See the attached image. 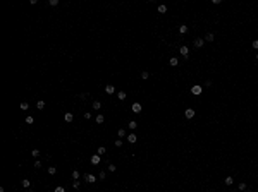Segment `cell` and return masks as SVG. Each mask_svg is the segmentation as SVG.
<instances>
[{
    "label": "cell",
    "instance_id": "26",
    "mask_svg": "<svg viewBox=\"0 0 258 192\" xmlns=\"http://www.w3.org/2000/svg\"><path fill=\"white\" fill-rule=\"evenodd\" d=\"M19 106H21V110H28V108H29V105H28L26 101H23V103L19 105Z\"/></svg>",
    "mask_w": 258,
    "mask_h": 192
},
{
    "label": "cell",
    "instance_id": "6",
    "mask_svg": "<svg viewBox=\"0 0 258 192\" xmlns=\"http://www.w3.org/2000/svg\"><path fill=\"white\" fill-rule=\"evenodd\" d=\"M136 141H138V137H136V134H134V132H131V134H129V136H127V142H131V144H134Z\"/></svg>",
    "mask_w": 258,
    "mask_h": 192
},
{
    "label": "cell",
    "instance_id": "30",
    "mask_svg": "<svg viewBox=\"0 0 258 192\" xmlns=\"http://www.w3.org/2000/svg\"><path fill=\"white\" fill-rule=\"evenodd\" d=\"M141 77H143V79H148V77H150V74H148L146 70H143V72H141Z\"/></svg>",
    "mask_w": 258,
    "mask_h": 192
},
{
    "label": "cell",
    "instance_id": "4",
    "mask_svg": "<svg viewBox=\"0 0 258 192\" xmlns=\"http://www.w3.org/2000/svg\"><path fill=\"white\" fill-rule=\"evenodd\" d=\"M105 93H107V94H114V93H115L114 84H107V86H105Z\"/></svg>",
    "mask_w": 258,
    "mask_h": 192
},
{
    "label": "cell",
    "instance_id": "34",
    "mask_svg": "<svg viewBox=\"0 0 258 192\" xmlns=\"http://www.w3.org/2000/svg\"><path fill=\"white\" fill-rule=\"evenodd\" d=\"M72 187L77 189V187H79V180H74V182H72Z\"/></svg>",
    "mask_w": 258,
    "mask_h": 192
},
{
    "label": "cell",
    "instance_id": "37",
    "mask_svg": "<svg viewBox=\"0 0 258 192\" xmlns=\"http://www.w3.org/2000/svg\"><path fill=\"white\" fill-rule=\"evenodd\" d=\"M108 170H110V171H115L117 168H115V165H108Z\"/></svg>",
    "mask_w": 258,
    "mask_h": 192
},
{
    "label": "cell",
    "instance_id": "35",
    "mask_svg": "<svg viewBox=\"0 0 258 192\" xmlns=\"http://www.w3.org/2000/svg\"><path fill=\"white\" fill-rule=\"evenodd\" d=\"M251 46H253L255 50H258V40H256V41H253V43H251Z\"/></svg>",
    "mask_w": 258,
    "mask_h": 192
},
{
    "label": "cell",
    "instance_id": "38",
    "mask_svg": "<svg viewBox=\"0 0 258 192\" xmlns=\"http://www.w3.org/2000/svg\"><path fill=\"white\" fill-rule=\"evenodd\" d=\"M84 118H86V120H88V118H91V113H90V111H86V113H84Z\"/></svg>",
    "mask_w": 258,
    "mask_h": 192
},
{
    "label": "cell",
    "instance_id": "12",
    "mask_svg": "<svg viewBox=\"0 0 258 192\" xmlns=\"http://www.w3.org/2000/svg\"><path fill=\"white\" fill-rule=\"evenodd\" d=\"M117 98H119V100H121V101H124V100L127 98V94H126L124 91H119V93H117Z\"/></svg>",
    "mask_w": 258,
    "mask_h": 192
},
{
    "label": "cell",
    "instance_id": "5",
    "mask_svg": "<svg viewBox=\"0 0 258 192\" xmlns=\"http://www.w3.org/2000/svg\"><path fill=\"white\" fill-rule=\"evenodd\" d=\"M131 110H133L134 113H141V105H140V103H133Z\"/></svg>",
    "mask_w": 258,
    "mask_h": 192
},
{
    "label": "cell",
    "instance_id": "32",
    "mask_svg": "<svg viewBox=\"0 0 258 192\" xmlns=\"http://www.w3.org/2000/svg\"><path fill=\"white\" fill-rule=\"evenodd\" d=\"M34 168H36V170H38V168H42V163H40V160H36V161H34Z\"/></svg>",
    "mask_w": 258,
    "mask_h": 192
},
{
    "label": "cell",
    "instance_id": "16",
    "mask_svg": "<svg viewBox=\"0 0 258 192\" xmlns=\"http://www.w3.org/2000/svg\"><path fill=\"white\" fill-rule=\"evenodd\" d=\"M179 33H181V34L188 33V26H186V24H181V26H179Z\"/></svg>",
    "mask_w": 258,
    "mask_h": 192
},
{
    "label": "cell",
    "instance_id": "28",
    "mask_svg": "<svg viewBox=\"0 0 258 192\" xmlns=\"http://www.w3.org/2000/svg\"><path fill=\"white\" fill-rule=\"evenodd\" d=\"M31 156L38 158V156H40V151H38V149H33V151H31Z\"/></svg>",
    "mask_w": 258,
    "mask_h": 192
},
{
    "label": "cell",
    "instance_id": "24",
    "mask_svg": "<svg viewBox=\"0 0 258 192\" xmlns=\"http://www.w3.org/2000/svg\"><path fill=\"white\" fill-rule=\"evenodd\" d=\"M117 136H119V137H124V136H126V130H124V129H119V130H117Z\"/></svg>",
    "mask_w": 258,
    "mask_h": 192
},
{
    "label": "cell",
    "instance_id": "36",
    "mask_svg": "<svg viewBox=\"0 0 258 192\" xmlns=\"http://www.w3.org/2000/svg\"><path fill=\"white\" fill-rule=\"evenodd\" d=\"M115 146H117V148H121V146H122V141H121V139H117V141H115Z\"/></svg>",
    "mask_w": 258,
    "mask_h": 192
},
{
    "label": "cell",
    "instance_id": "33",
    "mask_svg": "<svg viewBox=\"0 0 258 192\" xmlns=\"http://www.w3.org/2000/svg\"><path fill=\"white\" fill-rule=\"evenodd\" d=\"M33 122H34L33 117H28V118H26V124H33Z\"/></svg>",
    "mask_w": 258,
    "mask_h": 192
},
{
    "label": "cell",
    "instance_id": "31",
    "mask_svg": "<svg viewBox=\"0 0 258 192\" xmlns=\"http://www.w3.org/2000/svg\"><path fill=\"white\" fill-rule=\"evenodd\" d=\"M72 178H74V180H77V178H79V171H76V170L72 171Z\"/></svg>",
    "mask_w": 258,
    "mask_h": 192
},
{
    "label": "cell",
    "instance_id": "9",
    "mask_svg": "<svg viewBox=\"0 0 258 192\" xmlns=\"http://www.w3.org/2000/svg\"><path fill=\"white\" fill-rule=\"evenodd\" d=\"M169 64H170L172 67H177V65H179V59H177V57H172V59L169 60Z\"/></svg>",
    "mask_w": 258,
    "mask_h": 192
},
{
    "label": "cell",
    "instance_id": "8",
    "mask_svg": "<svg viewBox=\"0 0 258 192\" xmlns=\"http://www.w3.org/2000/svg\"><path fill=\"white\" fill-rule=\"evenodd\" d=\"M184 115H186V118H193V117H194V110H193V108H188V110L184 111Z\"/></svg>",
    "mask_w": 258,
    "mask_h": 192
},
{
    "label": "cell",
    "instance_id": "25",
    "mask_svg": "<svg viewBox=\"0 0 258 192\" xmlns=\"http://www.w3.org/2000/svg\"><path fill=\"white\" fill-rule=\"evenodd\" d=\"M237 190H239V192H241V190H246V184H244V182H241L239 185H237Z\"/></svg>",
    "mask_w": 258,
    "mask_h": 192
},
{
    "label": "cell",
    "instance_id": "39",
    "mask_svg": "<svg viewBox=\"0 0 258 192\" xmlns=\"http://www.w3.org/2000/svg\"><path fill=\"white\" fill-rule=\"evenodd\" d=\"M232 192H239V190H232Z\"/></svg>",
    "mask_w": 258,
    "mask_h": 192
},
{
    "label": "cell",
    "instance_id": "20",
    "mask_svg": "<svg viewBox=\"0 0 258 192\" xmlns=\"http://www.w3.org/2000/svg\"><path fill=\"white\" fill-rule=\"evenodd\" d=\"M213 38H215V36H213V33H208V34L205 36V41H213Z\"/></svg>",
    "mask_w": 258,
    "mask_h": 192
},
{
    "label": "cell",
    "instance_id": "1",
    "mask_svg": "<svg viewBox=\"0 0 258 192\" xmlns=\"http://www.w3.org/2000/svg\"><path fill=\"white\" fill-rule=\"evenodd\" d=\"M191 93H193V94H194V96H200V94H201V93H203V88H201V86H200V84H194V86H193V88H191Z\"/></svg>",
    "mask_w": 258,
    "mask_h": 192
},
{
    "label": "cell",
    "instance_id": "15",
    "mask_svg": "<svg viewBox=\"0 0 258 192\" xmlns=\"http://www.w3.org/2000/svg\"><path fill=\"white\" fill-rule=\"evenodd\" d=\"M105 153H107V149H105L103 146H100V148H98V149H96V155H100V156H103V155H105Z\"/></svg>",
    "mask_w": 258,
    "mask_h": 192
},
{
    "label": "cell",
    "instance_id": "27",
    "mask_svg": "<svg viewBox=\"0 0 258 192\" xmlns=\"http://www.w3.org/2000/svg\"><path fill=\"white\" fill-rule=\"evenodd\" d=\"M48 5H52V7L58 5V0H48Z\"/></svg>",
    "mask_w": 258,
    "mask_h": 192
},
{
    "label": "cell",
    "instance_id": "17",
    "mask_svg": "<svg viewBox=\"0 0 258 192\" xmlns=\"http://www.w3.org/2000/svg\"><path fill=\"white\" fill-rule=\"evenodd\" d=\"M127 127H129V129H131V130H134V129H136V127H138V122H134V120H131V122H129V124H127Z\"/></svg>",
    "mask_w": 258,
    "mask_h": 192
},
{
    "label": "cell",
    "instance_id": "23",
    "mask_svg": "<svg viewBox=\"0 0 258 192\" xmlns=\"http://www.w3.org/2000/svg\"><path fill=\"white\" fill-rule=\"evenodd\" d=\"M48 173H50V175H55V173H57V168H55V166H48Z\"/></svg>",
    "mask_w": 258,
    "mask_h": 192
},
{
    "label": "cell",
    "instance_id": "29",
    "mask_svg": "<svg viewBox=\"0 0 258 192\" xmlns=\"http://www.w3.org/2000/svg\"><path fill=\"white\" fill-rule=\"evenodd\" d=\"M53 192H66V189L62 187V185H58V187H55V190Z\"/></svg>",
    "mask_w": 258,
    "mask_h": 192
},
{
    "label": "cell",
    "instance_id": "7",
    "mask_svg": "<svg viewBox=\"0 0 258 192\" xmlns=\"http://www.w3.org/2000/svg\"><path fill=\"white\" fill-rule=\"evenodd\" d=\"M203 43H205L203 38H196V40H194V46H196V48H201V46H203Z\"/></svg>",
    "mask_w": 258,
    "mask_h": 192
},
{
    "label": "cell",
    "instance_id": "3",
    "mask_svg": "<svg viewBox=\"0 0 258 192\" xmlns=\"http://www.w3.org/2000/svg\"><path fill=\"white\" fill-rule=\"evenodd\" d=\"M84 180H86L88 184H95V182H96V177L91 175V173H86V175H84Z\"/></svg>",
    "mask_w": 258,
    "mask_h": 192
},
{
    "label": "cell",
    "instance_id": "10",
    "mask_svg": "<svg viewBox=\"0 0 258 192\" xmlns=\"http://www.w3.org/2000/svg\"><path fill=\"white\" fill-rule=\"evenodd\" d=\"M64 120H66V122H72V120H74V115H72L71 111H67V113L64 115Z\"/></svg>",
    "mask_w": 258,
    "mask_h": 192
},
{
    "label": "cell",
    "instance_id": "22",
    "mask_svg": "<svg viewBox=\"0 0 258 192\" xmlns=\"http://www.w3.org/2000/svg\"><path fill=\"white\" fill-rule=\"evenodd\" d=\"M93 108H95V110H100V108H102V103H100V101H93Z\"/></svg>",
    "mask_w": 258,
    "mask_h": 192
},
{
    "label": "cell",
    "instance_id": "2",
    "mask_svg": "<svg viewBox=\"0 0 258 192\" xmlns=\"http://www.w3.org/2000/svg\"><path fill=\"white\" fill-rule=\"evenodd\" d=\"M179 52H181V55L184 57V59H189V48L188 46H181Z\"/></svg>",
    "mask_w": 258,
    "mask_h": 192
},
{
    "label": "cell",
    "instance_id": "40",
    "mask_svg": "<svg viewBox=\"0 0 258 192\" xmlns=\"http://www.w3.org/2000/svg\"><path fill=\"white\" fill-rule=\"evenodd\" d=\"M256 60H258V55H256Z\"/></svg>",
    "mask_w": 258,
    "mask_h": 192
},
{
    "label": "cell",
    "instance_id": "13",
    "mask_svg": "<svg viewBox=\"0 0 258 192\" xmlns=\"http://www.w3.org/2000/svg\"><path fill=\"white\" fill-rule=\"evenodd\" d=\"M21 185H23L24 189H29V185H31V182H29L28 178H23V180H21Z\"/></svg>",
    "mask_w": 258,
    "mask_h": 192
},
{
    "label": "cell",
    "instance_id": "19",
    "mask_svg": "<svg viewBox=\"0 0 258 192\" xmlns=\"http://www.w3.org/2000/svg\"><path fill=\"white\" fill-rule=\"evenodd\" d=\"M224 182H225V185H232V184H234V178H232V177H225Z\"/></svg>",
    "mask_w": 258,
    "mask_h": 192
},
{
    "label": "cell",
    "instance_id": "11",
    "mask_svg": "<svg viewBox=\"0 0 258 192\" xmlns=\"http://www.w3.org/2000/svg\"><path fill=\"white\" fill-rule=\"evenodd\" d=\"M91 163H93V165L100 163V155H93V156H91Z\"/></svg>",
    "mask_w": 258,
    "mask_h": 192
},
{
    "label": "cell",
    "instance_id": "14",
    "mask_svg": "<svg viewBox=\"0 0 258 192\" xmlns=\"http://www.w3.org/2000/svg\"><path fill=\"white\" fill-rule=\"evenodd\" d=\"M95 122H96V124H103V122H105V117H103V115H96Z\"/></svg>",
    "mask_w": 258,
    "mask_h": 192
},
{
    "label": "cell",
    "instance_id": "21",
    "mask_svg": "<svg viewBox=\"0 0 258 192\" xmlns=\"http://www.w3.org/2000/svg\"><path fill=\"white\" fill-rule=\"evenodd\" d=\"M157 10L160 12V14H164V12H167V7H165V5H158V7H157Z\"/></svg>",
    "mask_w": 258,
    "mask_h": 192
},
{
    "label": "cell",
    "instance_id": "18",
    "mask_svg": "<svg viewBox=\"0 0 258 192\" xmlns=\"http://www.w3.org/2000/svg\"><path fill=\"white\" fill-rule=\"evenodd\" d=\"M36 108H38V110H43V108H45V101H42V100L36 101Z\"/></svg>",
    "mask_w": 258,
    "mask_h": 192
}]
</instances>
